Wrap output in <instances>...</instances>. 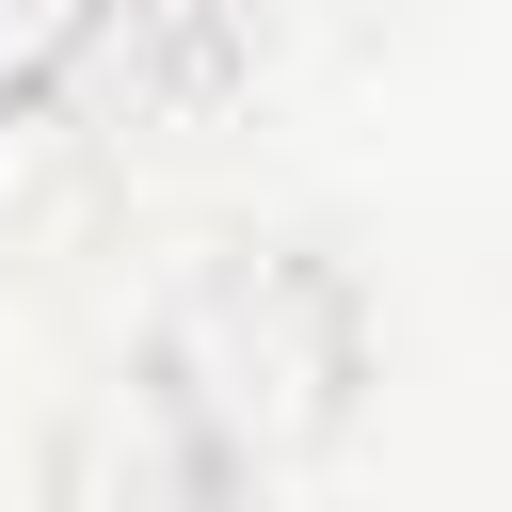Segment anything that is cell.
Returning <instances> with one entry per match:
<instances>
[{
    "label": "cell",
    "instance_id": "cell-2",
    "mask_svg": "<svg viewBox=\"0 0 512 512\" xmlns=\"http://www.w3.org/2000/svg\"><path fill=\"white\" fill-rule=\"evenodd\" d=\"M224 496H240V464H224L208 416L144 368V336L96 352V368L48 400V432H32V512H224Z\"/></svg>",
    "mask_w": 512,
    "mask_h": 512
},
{
    "label": "cell",
    "instance_id": "cell-1",
    "mask_svg": "<svg viewBox=\"0 0 512 512\" xmlns=\"http://www.w3.org/2000/svg\"><path fill=\"white\" fill-rule=\"evenodd\" d=\"M144 368L208 416V448L240 480H288L368 416V304H352V272L320 240H208L160 288Z\"/></svg>",
    "mask_w": 512,
    "mask_h": 512
},
{
    "label": "cell",
    "instance_id": "cell-4",
    "mask_svg": "<svg viewBox=\"0 0 512 512\" xmlns=\"http://www.w3.org/2000/svg\"><path fill=\"white\" fill-rule=\"evenodd\" d=\"M128 0H0V96H64L80 64H112Z\"/></svg>",
    "mask_w": 512,
    "mask_h": 512
},
{
    "label": "cell",
    "instance_id": "cell-5",
    "mask_svg": "<svg viewBox=\"0 0 512 512\" xmlns=\"http://www.w3.org/2000/svg\"><path fill=\"white\" fill-rule=\"evenodd\" d=\"M64 192H80V128H64V96H0V240L48 224Z\"/></svg>",
    "mask_w": 512,
    "mask_h": 512
},
{
    "label": "cell",
    "instance_id": "cell-3",
    "mask_svg": "<svg viewBox=\"0 0 512 512\" xmlns=\"http://www.w3.org/2000/svg\"><path fill=\"white\" fill-rule=\"evenodd\" d=\"M128 64H144V96L160 112H208L240 64H256V0H128V32H112Z\"/></svg>",
    "mask_w": 512,
    "mask_h": 512
}]
</instances>
